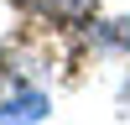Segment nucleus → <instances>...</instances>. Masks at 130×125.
<instances>
[{
  "label": "nucleus",
  "instance_id": "1",
  "mask_svg": "<svg viewBox=\"0 0 130 125\" xmlns=\"http://www.w3.org/2000/svg\"><path fill=\"white\" fill-rule=\"evenodd\" d=\"M31 16H47V21H62V26H78V21L94 16L99 0H21Z\"/></svg>",
  "mask_w": 130,
  "mask_h": 125
},
{
  "label": "nucleus",
  "instance_id": "2",
  "mask_svg": "<svg viewBox=\"0 0 130 125\" xmlns=\"http://www.w3.org/2000/svg\"><path fill=\"white\" fill-rule=\"evenodd\" d=\"M47 115V94H10V99H0V120H42Z\"/></svg>",
  "mask_w": 130,
  "mask_h": 125
}]
</instances>
